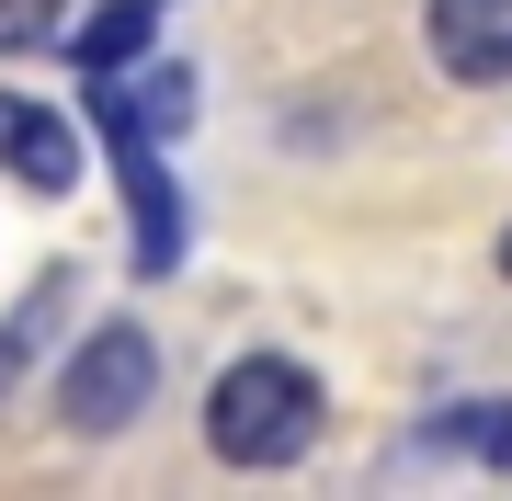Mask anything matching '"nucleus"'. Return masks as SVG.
<instances>
[{"label":"nucleus","mask_w":512,"mask_h":501,"mask_svg":"<svg viewBox=\"0 0 512 501\" xmlns=\"http://www.w3.org/2000/svg\"><path fill=\"white\" fill-rule=\"evenodd\" d=\"M319 376L296 365V353H239V365L205 388V445L228 467H296L319 445Z\"/></svg>","instance_id":"obj_1"},{"label":"nucleus","mask_w":512,"mask_h":501,"mask_svg":"<svg viewBox=\"0 0 512 501\" xmlns=\"http://www.w3.org/2000/svg\"><path fill=\"white\" fill-rule=\"evenodd\" d=\"M148 399H160V342H148L137 319H103V331L69 353V376H57L69 433H126Z\"/></svg>","instance_id":"obj_2"},{"label":"nucleus","mask_w":512,"mask_h":501,"mask_svg":"<svg viewBox=\"0 0 512 501\" xmlns=\"http://www.w3.org/2000/svg\"><path fill=\"white\" fill-rule=\"evenodd\" d=\"M421 46L444 80L490 92V80H512V0H421Z\"/></svg>","instance_id":"obj_3"},{"label":"nucleus","mask_w":512,"mask_h":501,"mask_svg":"<svg viewBox=\"0 0 512 501\" xmlns=\"http://www.w3.org/2000/svg\"><path fill=\"white\" fill-rule=\"evenodd\" d=\"M0 171H12L23 194H69V183H80V137H69V114L0 92Z\"/></svg>","instance_id":"obj_4"},{"label":"nucleus","mask_w":512,"mask_h":501,"mask_svg":"<svg viewBox=\"0 0 512 501\" xmlns=\"http://www.w3.org/2000/svg\"><path fill=\"white\" fill-rule=\"evenodd\" d=\"M148 35H160V0H103V12L69 35V57H80L92 80H114L126 57H148Z\"/></svg>","instance_id":"obj_5"},{"label":"nucleus","mask_w":512,"mask_h":501,"mask_svg":"<svg viewBox=\"0 0 512 501\" xmlns=\"http://www.w3.org/2000/svg\"><path fill=\"white\" fill-rule=\"evenodd\" d=\"M433 445H456V456H478V467H512V399H467Z\"/></svg>","instance_id":"obj_6"},{"label":"nucleus","mask_w":512,"mask_h":501,"mask_svg":"<svg viewBox=\"0 0 512 501\" xmlns=\"http://www.w3.org/2000/svg\"><path fill=\"white\" fill-rule=\"evenodd\" d=\"M57 12H69V0H0V57H35L57 35Z\"/></svg>","instance_id":"obj_7"},{"label":"nucleus","mask_w":512,"mask_h":501,"mask_svg":"<svg viewBox=\"0 0 512 501\" xmlns=\"http://www.w3.org/2000/svg\"><path fill=\"white\" fill-rule=\"evenodd\" d=\"M137 114H148V137H171V126L194 114V80H183V69H160V80H148V103H137Z\"/></svg>","instance_id":"obj_8"},{"label":"nucleus","mask_w":512,"mask_h":501,"mask_svg":"<svg viewBox=\"0 0 512 501\" xmlns=\"http://www.w3.org/2000/svg\"><path fill=\"white\" fill-rule=\"evenodd\" d=\"M12 376H23V331H0V399H12Z\"/></svg>","instance_id":"obj_9"},{"label":"nucleus","mask_w":512,"mask_h":501,"mask_svg":"<svg viewBox=\"0 0 512 501\" xmlns=\"http://www.w3.org/2000/svg\"><path fill=\"white\" fill-rule=\"evenodd\" d=\"M501 274H512V228H501Z\"/></svg>","instance_id":"obj_10"}]
</instances>
